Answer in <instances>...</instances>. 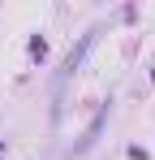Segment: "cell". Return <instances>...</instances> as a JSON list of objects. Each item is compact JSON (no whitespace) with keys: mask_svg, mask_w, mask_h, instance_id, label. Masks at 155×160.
<instances>
[{"mask_svg":"<svg viewBox=\"0 0 155 160\" xmlns=\"http://www.w3.org/2000/svg\"><path fill=\"white\" fill-rule=\"evenodd\" d=\"M95 35H99V30H86V35L78 39L73 48L65 52V61H60V74H56V87H65V78H73V69H78V65H82V56H86V48L95 43Z\"/></svg>","mask_w":155,"mask_h":160,"instance_id":"obj_1","label":"cell"},{"mask_svg":"<svg viewBox=\"0 0 155 160\" xmlns=\"http://www.w3.org/2000/svg\"><path fill=\"white\" fill-rule=\"evenodd\" d=\"M103 126H108V104H103L99 112H95V121L86 126V134H82V143H78L73 152H86V147H95V138H99V134H103Z\"/></svg>","mask_w":155,"mask_h":160,"instance_id":"obj_2","label":"cell"}]
</instances>
